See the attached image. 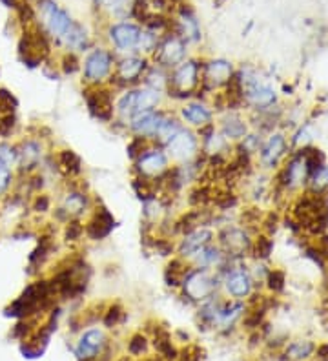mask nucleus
Segmentation results:
<instances>
[{
    "instance_id": "393cba45",
    "label": "nucleus",
    "mask_w": 328,
    "mask_h": 361,
    "mask_svg": "<svg viewBox=\"0 0 328 361\" xmlns=\"http://www.w3.org/2000/svg\"><path fill=\"white\" fill-rule=\"evenodd\" d=\"M190 268H192V263L188 259H183V257L175 255L164 268V281L172 289H181V281H183V278Z\"/></svg>"
},
{
    "instance_id": "aec40b11",
    "label": "nucleus",
    "mask_w": 328,
    "mask_h": 361,
    "mask_svg": "<svg viewBox=\"0 0 328 361\" xmlns=\"http://www.w3.org/2000/svg\"><path fill=\"white\" fill-rule=\"evenodd\" d=\"M179 117L183 122L193 126V128H203V126L213 125V110L212 106H208L203 101H188L184 102L181 110H179Z\"/></svg>"
},
{
    "instance_id": "423d86ee",
    "label": "nucleus",
    "mask_w": 328,
    "mask_h": 361,
    "mask_svg": "<svg viewBox=\"0 0 328 361\" xmlns=\"http://www.w3.org/2000/svg\"><path fill=\"white\" fill-rule=\"evenodd\" d=\"M115 55L106 48H93L82 63V81L86 86H104L115 70Z\"/></svg>"
},
{
    "instance_id": "c85d7f7f",
    "label": "nucleus",
    "mask_w": 328,
    "mask_h": 361,
    "mask_svg": "<svg viewBox=\"0 0 328 361\" xmlns=\"http://www.w3.org/2000/svg\"><path fill=\"white\" fill-rule=\"evenodd\" d=\"M17 184V168L0 157V199L8 198Z\"/></svg>"
},
{
    "instance_id": "dca6fc26",
    "label": "nucleus",
    "mask_w": 328,
    "mask_h": 361,
    "mask_svg": "<svg viewBox=\"0 0 328 361\" xmlns=\"http://www.w3.org/2000/svg\"><path fill=\"white\" fill-rule=\"evenodd\" d=\"M166 113L168 111L161 110V108L140 111V113L131 117L130 122H128V130L133 135H137V137H145V139H148L151 143L157 130H159V126L163 125Z\"/></svg>"
},
{
    "instance_id": "f8f14e48",
    "label": "nucleus",
    "mask_w": 328,
    "mask_h": 361,
    "mask_svg": "<svg viewBox=\"0 0 328 361\" xmlns=\"http://www.w3.org/2000/svg\"><path fill=\"white\" fill-rule=\"evenodd\" d=\"M186 48H188V44L177 33L170 31L161 39L159 46L154 51V64L164 70H174L183 61H186Z\"/></svg>"
},
{
    "instance_id": "bb28decb",
    "label": "nucleus",
    "mask_w": 328,
    "mask_h": 361,
    "mask_svg": "<svg viewBox=\"0 0 328 361\" xmlns=\"http://www.w3.org/2000/svg\"><path fill=\"white\" fill-rule=\"evenodd\" d=\"M168 82H170L168 70H164V67L157 66V64H151V66L148 67V72L145 73V77H142V86L151 88V90H155V92L163 93V95H166Z\"/></svg>"
},
{
    "instance_id": "72a5a7b5",
    "label": "nucleus",
    "mask_w": 328,
    "mask_h": 361,
    "mask_svg": "<svg viewBox=\"0 0 328 361\" xmlns=\"http://www.w3.org/2000/svg\"><path fill=\"white\" fill-rule=\"evenodd\" d=\"M274 250V243H272L270 237L266 236H257L256 239L252 241V252L256 254V257L259 259H266L268 255Z\"/></svg>"
},
{
    "instance_id": "4be33fe9",
    "label": "nucleus",
    "mask_w": 328,
    "mask_h": 361,
    "mask_svg": "<svg viewBox=\"0 0 328 361\" xmlns=\"http://www.w3.org/2000/svg\"><path fill=\"white\" fill-rule=\"evenodd\" d=\"M51 159H54L55 170H57L58 174L63 175L64 179L75 181V179H79L82 175V170H84L82 168V159L73 152V150H58L57 154L51 155Z\"/></svg>"
},
{
    "instance_id": "2f4dec72",
    "label": "nucleus",
    "mask_w": 328,
    "mask_h": 361,
    "mask_svg": "<svg viewBox=\"0 0 328 361\" xmlns=\"http://www.w3.org/2000/svg\"><path fill=\"white\" fill-rule=\"evenodd\" d=\"M84 237V223L81 219H69L64 225V239L68 243H79Z\"/></svg>"
},
{
    "instance_id": "7ed1b4c3",
    "label": "nucleus",
    "mask_w": 328,
    "mask_h": 361,
    "mask_svg": "<svg viewBox=\"0 0 328 361\" xmlns=\"http://www.w3.org/2000/svg\"><path fill=\"white\" fill-rule=\"evenodd\" d=\"M51 55V40L39 22L26 26L19 40V57L28 67L42 66Z\"/></svg>"
},
{
    "instance_id": "f704fd0d",
    "label": "nucleus",
    "mask_w": 328,
    "mask_h": 361,
    "mask_svg": "<svg viewBox=\"0 0 328 361\" xmlns=\"http://www.w3.org/2000/svg\"><path fill=\"white\" fill-rule=\"evenodd\" d=\"M124 316H126L124 308H122L119 303H113L106 308V312H104V318H102V321H104V325H106L108 328H111V327H115V325H119V323L124 319Z\"/></svg>"
},
{
    "instance_id": "ddd939ff",
    "label": "nucleus",
    "mask_w": 328,
    "mask_h": 361,
    "mask_svg": "<svg viewBox=\"0 0 328 361\" xmlns=\"http://www.w3.org/2000/svg\"><path fill=\"white\" fill-rule=\"evenodd\" d=\"M142 28L133 22H117L108 28V39L119 54H136Z\"/></svg>"
},
{
    "instance_id": "4c0bfd02",
    "label": "nucleus",
    "mask_w": 328,
    "mask_h": 361,
    "mask_svg": "<svg viewBox=\"0 0 328 361\" xmlns=\"http://www.w3.org/2000/svg\"><path fill=\"white\" fill-rule=\"evenodd\" d=\"M31 208H33L37 214H48L51 210V198H49L48 193H37L31 201Z\"/></svg>"
},
{
    "instance_id": "1a4fd4ad",
    "label": "nucleus",
    "mask_w": 328,
    "mask_h": 361,
    "mask_svg": "<svg viewBox=\"0 0 328 361\" xmlns=\"http://www.w3.org/2000/svg\"><path fill=\"white\" fill-rule=\"evenodd\" d=\"M82 97L86 101L88 111L101 122H111L115 119V99L110 86H84Z\"/></svg>"
},
{
    "instance_id": "f3484780",
    "label": "nucleus",
    "mask_w": 328,
    "mask_h": 361,
    "mask_svg": "<svg viewBox=\"0 0 328 361\" xmlns=\"http://www.w3.org/2000/svg\"><path fill=\"white\" fill-rule=\"evenodd\" d=\"M174 33H177L186 44H197L203 39L197 15L193 13L188 4H181V8H179L177 17L174 20Z\"/></svg>"
},
{
    "instance_id": "5701e85b",
    "label": "nucleus",
    "mask_w": 328,
    "mask_h": 361,
    "mask_svg": "<svg viewBox=\"0 0 328 361\" xmlns=\"http://www.w3.org/2000/svg\"><path fill=\"white\" fill-rule=\"evenodd\" d=\"M188 261L192 263L193 266L215 270V272H218L219 268H222V266L227 265L228 257H227V254L221 250V246L210 243V245H206L199 252H195V254H193Z\"/></svg>"
},
{
    "instance_id": "f257e3e1",
    "label": "nucleus",
    "mask_w": 328,
    "mask_h": 361,
    "mask_svg": "<svg viewBox=\"0 0 328 361\" xmlns=\"http://www.w3.org/2000/svg\"><path fill=\"white\" fill-rule=\"evenodd\" d=\"M35 11L37 19H40L39 26L46 31L49 40H55L58 46L73 54L90 49L92 40L86 28L77 20H73L72 15L58 6L57 0H37Z\"/></svg>"
},
{
    "instance_id": "9d476101",
    "label": "nucleus",
    "mask_w": 328,
    "mask_h": 361,
    "mask_svg": "<svg viewBox=\"0 0 328 361\" xmlns=\"http://www.w3.org/2000/svg\"><path fill=\"white\" fill-rule=\"evenodd\" d=\"M164 152L168 155V159L175 161L177 164L192 163L199 154V137L193 134L192 130H188L186 126H183L177 134L172 137V139L164 145Z\"/></svg>"
},
{
    "instance_id": "c756f323",
    "label": "nucleus",
    "mask_w": 328,
    "mask_h": 361,
    "mask_svg": "<svg viewBox=\"0 0 328 361\" xmlns=\"http://www.w3.org/2000/svg\"><path fill=\"white\" fill-rule=\"evenodd\" d=\"M58 70L63 75H75L82 70V63L79 61L77 54H73V51H66L60 58V63H58Z\"/></svg>"
},
{
    "instance_id": "0eeeda50",
    "label": "nucleus",
    "mask_w": 328,
    "mask_h": 361,
    "mask_svg": "<svg viewBox=\"0 0 328 361\" xmlns=\"http://www.w3.org/2000/svg\"><path fill=\"white\" fill-rule=\"evenodd\" d=\"M17 146V177H26L35 172H40V166L46 161V148H44L40 135L22 137Z\"/></svg>"
},
{
    "instance_id": "2eb2a0df",
    "label": "nucleus",
    "mask_w": 328,
    "mask_h": 361,
    "mask_svg": "<svg viewBox=\"0 0 328 361\" xmlns=\"http://www.w3.org/2000/svg\"><path fill=\"white\" fill-rule=\"evenodd\" d=\"M115 217L104 204L93 208L92 216L84 223V236L90 241H104L115 228Z\"/></svg>"
},
{
    "instance_id": "4468645a",
    "label": "nucleus",
    "mask_w": 328,
    "mask_h": 361,
    "mask_svg": "<svg viewBox=\"0 0 328 361\" xmlns=\"http://www.w3.org/2000/svg\"><path fill=\"white\" fill-rule=\"evenodd\" d=\"M218 239L221 250L227 254L228 259L243 257L246 252L252 250V239L245 228L230 227V225H228V227H224L222 230H219Z\"/></svg>"
},
{
    "instance_id": "39448f33",
    "label": "nucleus",
    "mask_w": 328,
    "mask_h": 361,
    "mask_svg": "<svg viewBox=\"0 0 328 361\" xmlns=\"http://www.w3.org/2000/svg\"><path fill=\"white\" fill-rule=\"evenodd\" d=\"M148 67H150V61L145 55H126L115 63V70L111 73L106 86L113 90H130V88L139 86Z\"/></svg>"
},
{
    "instance_id": "9b49d317",
    "label": "nucleus",
    "mask_w": 328,
    "mask_h": 361,
    "mask_svg": "<svg viewBox=\"0 0 328 361\" xmlns=\"http://www.w3.org/2000/svg\"><path fill=\"white\" fill-rule=\"evenodd\" d=\"M170 170V159L161 146L150 145L133 161V175L145 179H159Z\"/></svg>"
},
{
    "instance_id": "7c9ffc66",
    "label": "nucleus",
    "mask_w": 328,
    "mask_h": 361,
    "mask_svg": "<svg viewBox=\"0 0 328 361\" xmlns=\"http://www.w3.org/2000/svg\"><path fill=\"white\" fill-rule=\"evenodd\" d=\"M19 128V119L17 113H10V115H0V141H11Z\"/></svg>"
},
{
    "instance_id": "f03ea898",
    "label": "nucleus",
    "mask_w": 328,
    "mask_h": 361,
    "mask_svg": "<svg viewBox=\"0 0 328 361\" xmlns=\"http://www.w3.org/2000/svg\"><path fill=\"white\" fill-rule=\"evenodd\" d=\"M201 67L203 64L195 58H186L170 73L166 95L175 101H188L201 86Z\"/></svg>"
},
{
    "instance_id": "e433bc0d",
    "label": "nucleus",
    "mask_w": 328,
    "mask_h": 361,
    "mask_svg": "<svg viewBox=\"0 0 328 361\" xmlns=\"http://www.w3.org/2000/svg\"><path fill=\"white\" fill-rule=\"evenodd\" d=\"M146 348H148V339L142 334L131 336V339L128 342V351H130L131 356H140L142 352H146Z\"/></svg>"
},
{
    "instance_id": "a878e982",
    "label": "nucleus",
    "mask_w": 328,
    "mask_h": 361,
    "mask_svg": "<svg viewBox=\"0 0 328 361\" xmlns=\"http://www.w3.org/2000/svg\"><path fill=\"white\" fill-rule=\"evenodd\" d=\"M246 131H248L246 120L243 117L236 115V113H230V115H227L221 120L219 134L227 141H243L246 137Z\"/></svg>"
},
{
    "instance_id": "6e6552de",
    "label": "nucleus",
    "mask_w": 328,
    "mask_h": 361,
    "mask_svg": "<svg viewBox=\"0 0 328 361\" xmlns=\"http://www.w3.org/2000/svg\"><path fill=\"white\" fill-rule=\"evenodd\" d=\"M233 259H228V263L222 268L218 270L219 278H221V284L224 292L236 301L246 299L254 290V278L245 266H232Z\"/></svg>"
},
{
    "instance_id": "cd10ccee",
    "label": "nucleus",
    "mask_w": 328,
    "mask_h": 361,
    "mask_svg": "<svg viewBox=\"0 0 328 361\" xmlns=\"http://www.w3.org/2000/svg\"><path fill=\"white\" fill-rule=\"evenodd\" d=\"M183 120L177 119V117H174L172 113H166V117H164L163 125L159 126V130H157V134H155L154 141H151V145L155 146H161V148H164V145L168 143L172 137H174L175 134H177L181 128H183Z\"/></svg>"
},
{
    "instance_id": "a211bd4d",
    "label": "nucleus",
    "mask_w": 328,
    "mask_h": 361,
    "mask_svg": "<svg viewBox=\"0 0 328 361\" xmlns=\"http://www.w3.org/2000/svg\"><path fill=\"white\" fill-rule=\"evenodd\" d=\"M213 230L210 227H199L195 230L188 232V234H184L181 236V241L177 243L175 246V252H177L179 257H183V259H190L195 252H199L201 248H204L206 245L213 243Z\"/></svg>"
},
{
    "instance_id": "c9c22d12",
    "label": "nucleus",
    "mask_w": 328,
    "mask_h": 361,
    "mask_svg": "<svg viewBox=\"0 0 328 361\" xmlns=\"http://www.w3.org/2000/svg\"><path fill=\"white\" fill-rule=\"evenodd\" d=\"M150 145H151L150 141L145 139V137H137V135H133V137L130 139V143H128V146H126L128 157H130L131 161H136Z\"/></svg>"
},
{
    "instance_id": "6ab92c4d",
    "label": "nucleus",
    "mask_w": 328,
    "mask_h": 361,
    "mask_svg": "<svg viewBox=\"0 0 328 361\" xmlns=\"http://www.w3.org/2000/svg\"><path fill=\"white\" fill-rule=\"evenodd\" d=\"M106 345V334L102 332L101 328H90V330H86L79 337L77 345H75V356L81 361L95 360L99 354H102Z\"/></svg>"
},
{
    "instance_id": "412c9836",
    "label": "nucleus",
    "mask_w": 328,
    "mask_h": 361,
    "mask_svg": "<svg viewBox=\"0 0 328 361\" xmlns=\"http://www.w3.org/2000/svg\"><path fill=\"white\" fill-rule=\"evenodd\" d=\"M58 208L68 216V219H81L90 210V198L81 186H72L64 193L63 202Z\"/></svg>"
},
{
    "instance_id": "b1692460",
    "label": "nucleus",
    "mask_w": 328,
    "mask_h": 361,
    "mask_svg": "<svg viewBox=\"0 0 328 361\" xmlns=\"http://www.w3.org/2000/svg\"><path fill=\"white\" fill-rule=\"evenodd\" d=\"M261 163L266 168H275L286 154V139L283 134L270 135V139L259 148Z\"/></svg>"
},
{
    "instance_id": "ea45409f",
    "label": "nucleus",
    "mask_w": 328,
    "mask_h": 361,
    "mask_svg": "<svg viewBox=\"0 0 328 361\" xmlns=\"http://www.w3.org/2000/svg\"><path fill=\"white\" fill-rule=\"evenodd\" d=\"M312 343L309 342H300L295 343V345H292V348H290V354H292V358H306L312 352Z\"/></svg>"
},
{
    "instance_id": "473e14b6",
    "label": "nucleus",
    "mask_w": 328,
    "mask_h": 361,
    "mask_svg": "<svg viewBox=\"0 0 328 361\" xmlns=\"http://www.w3.org/2000/svg\"><path fill=\"white\" fill-rule=\"evenodd\" d=\"M17 108H19V101H17V97H15L10 90L0 88V115L17 113Z\"/></svg>"
},
{
    "instance_id": "58836bf2",
    "label": "nucleus",
    "mask_w": 328,
    "mask_h": 361,
    "mask_svg": "<svg viewBox=\"0 0 328 361\" xmlns=\"http://www.w3.org/2000/svg\"><path fill=\"white\" fill-rule=\"evenodd\" d=\"M266 283H268V287H270L274 292H277V290H281L285 287V274H283L281 270H272V272H268Z\"/></svg>"
},
{
    "instance_id": "a19ab883",
    "label": "nucleus",
    "mask_w": 328,
    "mask_h": 361,
    "mask_svg": "<svg viewBox=\"0 0 328 361\" xmlns=\"http://www.w3.org/2000/svg\"><path fill=\"white\" fill-rule=\"evenodd\" d=\"M0 2H2V4L6 6V8H17V4H19V0H0Z\"/></svg>"
},
{
    "instance_id": "79ce46f5",
    "label": "nucleus",
    "mask_w": 328,
    "mask_h": 361,
    "mask_svg": "<svg viewBox=\"0 0 328 361\" xmlns=\"http://www.w3.org/2000/svg\"><path fill=\"white\" fill-rule=\"evenodd\" d=\"M99 8H108L111 4V0H93Z\"/></svg>"
},
{
    "instance_id": "20e7f679",
    "label": "nucleus",
    "mask_w": 328,
    "mask_h": 361,
    "mask_svg": "<svg viewBox=\"0 0 328 361\" xmlns=\"http://www.w3.org/2000/svg\"><path fill=\"white\" fill-rule=\"evenodd\" d=\"M219 284H221V278L215 270L199 268L192 265V268L181 281V290L184 298H188L193 303H204L206 299L215 296Z\"/></svg>"
}]
</instances>
